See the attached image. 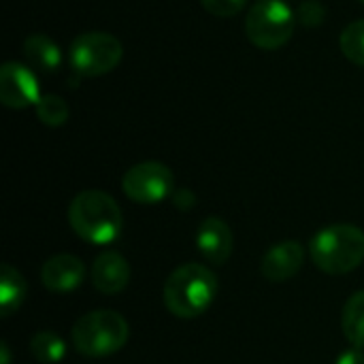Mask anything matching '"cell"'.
I'll return each instance as SVG.
<instances>
[{"label": "cell", "mask_w": 364, "mask_h": 364, "mask_svg": "<svg viewBox=\"0 0 364 364\" xmlns=\"http://www.w3.org/2000/svg\"><path fill=\"white\" fill-rule=\"evenodd\" d=\"M30 352L41 364H58L66 354V343L53 331H38L30 339Z\"/></svg>", "instance_id": "2e32d148"}, {"label": "cell", "mask_w": 364, "mask_h": 364, "mask_svg": "<svg viewBox=\"0 0 364 364\" xmlns=\"http://www.w3.org/2000/svg\"><path fill=\"white\" fill-rule=\"evenodd\" d=\"M85 277V267L83 262L73 256V254H58V256H51L45 264H43V271H41V279H43V286L49 290V292H58V294H64V292H73L75 288L81 286Z\"/></svg>", "instance_id": "8fae6325"}, {"label": "cell", "mask_w": 364, "mask_h": 364, "mask_svg": "<svg viewBox=\"0 0 364 364\" xmlns=\"http://www.w3.org/2000/svg\"><path fill=\"white\" fill-rule=\"evenodd\" d=\"M34 109H36L38 119L49 128H58V126L66 124L68 115H70L66 100L58 94H43Z\"/></svg>", "instance_id": "e0dca14e"}, {"label": "cell", "mask_w": 364, "mask_h": 364, "mask_svg": "<svg viewBox=\"0 0 364 364\" xmlns=\"http://www.w3.org/2000/svg\"><path fill=\"white\" fill-rule=\"evenodd\" d=\"M314 264L328 275H346L364 262V230L354 224L322 228L309 243Z\"/></svg>", "instance_id": "3957f363"}, {"label": "cell", "mask_w": 364, "mask_h": 364, "mask_svg": "<svg viewBox=\"0 0 364 364\" xmlns=\"http://www.w3.org/2000/svg\"><path fill=\"white\" fill-rule=\"evenodd\" d=\"M124 194L141 205H154L173 194V171L156 160L130 166L122 179Z\"/></svg>", "instance_id": "52a82bcc"}, {"label": "cell", "mask_w": 364, "mask_h": 364, "mask_svg": "<svg viewBox=\"0 0 364 364\" xmlns=\"http://www.w3.org/2000/svg\"><path fill=\"white\" fill-rule=\"evenodd\" d=\"M130 282V264L117 252H102L92 264V284L102 294H117Z\"/></svg>", "instance_id": "7c38bea8"}, {"label": "cell", "mask_w": 364, "mask_h": 364, "mask_svg": "<svg viewBox=\"0 0 364 364\" xmlns=\"http://www.w3.org/2000/svg\"><path fill=\"white\" fill-rule=\"evenodd\" d=\"M130 328L122 314L98 309L81 316L73 326V346L79 354L90 358H105L119 352L128 341Z\"/></svg>", "instance_id": "277c9868"}, {"label": "cell", "mask_w": 364, "mask_h": 364, "mask_svg": "<svg viewBox=\"0 0 364 364\" xmlns=\"http://www.w3.org/2000/svg\"><path fill=\"white\" fill-rule=\"evenodd\" d=\"M0 354H2V360H0V364H9V346H6V343H2V346H0Z\"/></svg>", "instance_id": "7402d4cb"}, {"label": "cell", "mask_w": 364, "mask_h": 364, "mask_svg": "<svg viewBox=\"0 0 364 364\" xmlns=\"http://www.w3.org/2000/svg\"><path fill=\"white\" fill-rule=\"evenodd\" d=\"M305 262V247L290 239V241H282L277 245H273L260 264V271L264 275V279L273 282V284H282L292 279Z\"/></svg>", "instance_id": "9c48e42d"}, {"label": "cell", "mask_w": 364, "mask_h": 364, "mask_svg": "<svg viewBox=\"0 0 364 364\" xmlns=\"http://www.w3.org/2000/svg\"><path fill=\"white\" fill-rule=\"evenodd\" d=\"M28 294V284L23 279V275L13 269L11 264H2L0 267V309L2 316L9 318L11 314H15L21 303L26 301Z\"/></svg>", "instance_id": "5bb4252c"}, {"label": "cell", "mask_w": 364, "mask_h": 364, "mask_svg": "<svg viewBox=\"0 0 364 364\" xmlns=\"http://www.w3.org/2000/svg\"><path fill=\"white\" fill-rule=\"evenodd\" d=\"M360 2H363V4H364V0H360Z\"/></svg>", "instance_id": "603a6c76"}, {"label": "cell", "mask_w": 364, "mask_h": 364, "mask_svg": "<svg viewBox=\"0 0 364 364\" xmlns=\"http://www.w3.org/2000/svg\"><path fill=\"white\" fill-rule=\"evenodd\" d=\"M124 58V45L117 36L109 32H83L75 36L68 49V64L70 68L85 79L102 77L119 66Z\"/></svg>", "instance_id": "8992f818"}, {"label": "cell", "mask_w": 364, "mask_h": 364, "mask_svg": "<svg viewBox=\"0 0 364 364\" xmlns=\"http://www.w3.org/2000/svg\"><path fill=\"white\" fill-rule=\"evenodd\" d=\"M341 328L352 348L364 350V290L354 292L341 314Z\"/></svg>", "instance_id": "9a60e30c"}, {"label": "cell", "mask_w": 364, "mask_h": 364, "mask_svg": "<svg viewBox=\"0 0 364 364\" xmlns=\"http://www.w3.org/2000/svg\"><path fill=\"white\" fill-rule=\"evenodd\" d=\"M41 85L36 70L21 62H4L0 68V100L9 109L36 107L41 100Z\"/></svg>", "instance_id": "ba28073f"}, {"label": "cell", "mask_w": 364, "mask_h": 364, "mask_svg": "<svg viewBox=\"0 0 364 364\" xmlns=\"http://www.w3.org/2000/svg\"><path fill=\"white\" fill-rule=\"evenodd\" d=\"M218 294L215 273L198 262H188L175 269L164 284V307L181 320L203 316Z\"/></svg>", "instance_id": "7a4b0ae2"}, {"label": "cell", "mask_w": 364, "mask_h": 364, "mask_svg": "<svg viewBox=\"0 0 364 364\" xmlns=\"http://www.w3.org/2000/svg\"><path fill=\"white\" fill-rule=\"evenodd\" d=\"M296 13L284 0H256L245 17V34L264 51L282 49L294 32Z\"/></svg>", "instance_id": "5b68a950"}, {"label": "cell", "mask_w": 364, "mask_h": 364, "mask_svg": "<svg viewBox=\"0 0 364 364\" xmlns=\"http://www.w3.org/2000/svg\"><path fill=\"white\" fill-rule=\"evenodd\" d=\"M343 55L364 68V19L352 21L339 36Z\"/></svg>", "instance_id": "ac0fdd59"}, {"label": "cell", "mask_w": 364, "mask_h": 364, "mask_svg": "<svg viewBox=\"0 0 364 364\" xmlns=\"http://www.w3.org/2000/svg\"><path fill=\"white\" fill-rule=\"evenodd\" d=\"M324 19H326V6L322 2H318V0H305V2H301V6L296 11V21L301 26L316 28Z\"/></svg>", "instance_id": "d6986e66"}, {"label": "cell", "mask_w": 364, "mask_h": 364, "mask_svg": "<svg viewBox=\"0 0 364 364\" xmlns=\"http://www.w3.org/2000/svg\"><path fill=\"white\" fill-rule=\"evenodd\" d=\"M23 55L28 64L41 73H55L62 64V49L53 38L41 32L30 34L23 41Z\"/></svg>", "instance_id": "4fadbf2b"}, {"label": "cell", "mask_w": 364, "mask_h": 364, "mask_svg": "<svg viewBox=\"0 0 364 364\" xmlns=\"http://www.w3.org/2000/svg\"><path fill=\"white\" fill-rule=\"evenodd\" d=\"M335 364H364L363 350H356V348L346 350V352L337 358V363Z\"/></svg>", "instance_id": "44dd1931"}, {"label": "cell", "mask_w": 364, "mask_h": 364, "mask_svg": "<svg viewBox=\"0 0 364 364\" xmlns=\"http://www.w3.org/2000/svg\"><path fill=\"white\" fill-rule=\"evenodd\" d=\"M205 11H209L215 17H235L241 13L247 4V0H200Z\"/></svg>", "instance_id": "ffe728a7"}, {"label": "cell", "mask_w": 364, "mask_h": 364, "mask_svg": "<svg viewBox=\"0 0 364 364\" xmlns=\"http://www.w3.org/2000/svg\"><path fill=\"white\" fill-rule=\"evenodd\" d=\"M196 245H198L200 256L207 262L222 267V264L228 262V258L232 254L235 237H232L230 226L224 220H220V218H207L200 224V228H198Z\"/></svg>", "instance_id": "30bf717a"}, {"label": "cell", "mask_w": 364, "mask_h": 364, "mask_svg": "<svg viewBox=\"0 0 364 364\" xmlns=\"http://www.w3.org/2000/svg\"><path fill=\"white\" fill-rule=\"evenodd\" d=\"M68 224L79 239L92 245H107L122 235L124 218L111 194L102 190H85L70 200Z\"/></svg>", "instance_id": "6da1fadb"}]
</instances>
